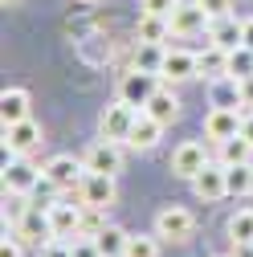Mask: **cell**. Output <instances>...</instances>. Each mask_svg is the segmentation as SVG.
I'll return each mask as SVG.
<instances>
[{"label":"cell","mask_w":253,"mask_h":257,"mask_svg":"<svg viewBox=\"0 0 253 257\" xmlns=\"http://www.w3.org/2000/svg\"><path fill=\"white\" fill-rule=\"evenodd\" d=\"M135 118H139V106L114 98V102L98 114V135H102V139H114V143H126V135H131Z\"/></svg>","instance_id":"1"},{"label":"cell","mask_w":253,"mask_h":257,"mask_svg":"<svg viewBox=\"0 0 253 257\" xmlns=\"http://www.w3.org/2000/svg\"><path fill=\"white\" fill-rule=\"evenodd\" d=\"M41 172H45V184H49L53 192H74V188H82V180H86V164H78L74 155H53Z\"/></svg>","instance_id":"2"},{"label":"cell","mask_w":253,"mask_h":257,"mask_svg":"<svg viewBox=\"0 0 253 257\" xmlns=\"http://www.w3.org/2000/svg\"><path fill=\"white\" fill-rule=\"evenodd\" d=\"M160 90V74H147V70H126L118 78V98L122 102H131V106H147L151 102V94Z\"/></svg>","instance_id":"3"},{"label":"cell","mask_w":253,"mask_h":257,"mask_svg":"<svg viewBox=\"0 0 253 257\" xmlns=\"http://www.w3.org/2000/svg\"><path fill=\"white\" fill-rule=\"evenodd\" d=\"M17 241L21 245H45L53 241V224H49V204H29L25 216L17 220Z\"/></svg>","instance_id":"4"},{"label":"cell","mask_w":253,"mask_h":257,"mask_svg":"<svg viewBox=\"0 0 253 257\" xmlns=\"http://www.w3.org/2000/svg\"><path fill=\"white\" fill-rule=\"evenodd\" d=\"M82 164H86V172L118 176V172H122V147H118L114 139H98V143H90V147H86Z\"/></svg>","instance_id":"5"},{"label":"cell","mask_w":253,"mask_h":257,"mask_svg":"<svg viewBox=\"0 0 253 257\" xmlns=\"http://www.w3.org/2000/svg\"><path fill=\"white\" fill-rule=\"evenodd\" d=\"M192 229H196L192 212L180 208V204H168V208H160V216H155V237H164V241H188Z\"/></svg>","instance_id":"6"},{"label":"cell","mask_w":253,"mask_h":257,"mask_svg":"<svg viewBox=\"0 0 253 257\" xmlns=\"http://www.w3.org/2000/svg\"><path fill=\"white\" fill-rule=\"evenodd\" d=\"M212 21H208V13L196 5V0H180V5L172 9V17H168V29H172V37H196V33H204Z\"/></svg>","instance_id":"7"},{"label":"cell","mask_w":253,"mask_h":257,"mask_svg":"<svg viewBox=\"0 0 253 257\" xmlns=\"http://www.w3.org/2000/svg\"><path fill=\"white\" fill-rule=\"evenodd\" d=\"M82 204H66V200H53L49 204V224H53V237L57 241H78L82 237Z\"/></svg>","instance_id":"8"},{"label":"cell","mask_w":253,"mask_h":257,"mask_svg":"<svg viewBox=\"0 0 253 257\" xmlns=\"http://www.w3.org/2000/svg\"><path fill=\"white\" fill-rule=\"evenodd\" d=\"M41 180H45V172H37L25 155H13L5 164V192H13V196H29Z\"/></svg>","instance_id":"9"},{"label":"cell","mask_w":253,"mask_h":257,"mask_svg":"<svg viewBox=\"0 0 253 257\" xmlns=\"http://www.w3.org/2000/svg\"><path fill=\"white\" fill-rule=\"evenodd\" d=\"M208 164L212 159L204 155V143H196V139H188L172 151V176H180V180H196Z\"/></svg>","instance_id":"10"},{"label":"cell","mask_w":253,"mask_h":257,"mask_svg":"<svg viewBox=\"0 0 253 257\" xmlns=\"http://www.w3.org/2000/svg\"><path fill=\"white\" fill-rule=\"evenodd\" d=\"M78 196H82V208H110L114 196H118V188H114V176H98V172H86L82 188H78Z\"/></svg>","instance_id":"11"},{"label":"cell","mask_w":253,"mask_h":257,"mask_svg":"<svg viewBox=\"0 0 253 257\" xmlns=\"http://www.w3.org/2000/svg\"><path fill=\"white\" fill-rule=\"evenodd\" d=\"M241 126H245V118L237 114V106H212L208 118H204V135L212 143H225V139L241 135Z\"/></svg>","instance_id":"12"},{"label":"cell","mask_w":253,"mask_h":257,"mask_svg":"<svg viewBox=\"0 0 253 257\" xmlns=\"http://www.w3.org/2000/svg\"><path fill=\"white\" fill-rule=\"evenodd\" d=\"M192 188H196V196H200L204 204L229 196V168H225V164H208V168L192 180Z\"/></svg>","instance_id":"13"},{"label":"cell","mask_w":253,"mask_h":257,"mask_svg":"<svg viewBox=\"0 0 253 257\" xmlns=\"http://www.w3.org/2000/svg\"><path fill=\"white\" fill-rule=\"evenodd\" d=\"M37 143H41V126H37L33 118L5 126V151H9V155H29Z\"/></svg>","instance_id":"14"},{"label":"cell","mask_w":253,"mask_h":257,"mask_svg":"<svg viewBox=\"0 0 253 257\" xmlns=\"http://www.w3.org/2000/svg\"><path fill=\"white\" fill-rule=\"evenodd\" d=\"M160 78H168V82L200 78V70H196V53H188V49H168V53H164V66H160Z\"/></svg>","instance_id":"15"},{"label":"cell","mask_w":253,"mask_h":257,"mask_svg":"<svg viewBox=\"0 0 253 257\" xmlns=\"http://www.w3.org/2000/svg\"><path fill=\"white\" fill-rule=\"evenodd\" d=\"M241 41H245V21L220 17V21H212V25H208V45H216V49L233 53V49H237Z\"/></svg>","instance_id":"16"},{"label":"cell","mask_w":253,"mask_h":257,"mask_svg":"<svg viewBox=\"0 0 253 257\" xmlns=\"http://www.w3.org/2000/svg\"><path fill=\"white\" fill-rule=\"evenodd\" d=\"M160 131H164V122H155L147 110H139V118H135V126H131V135H126V147L151 151L155 143H160Z\"/></svg>","instance_id":"17"},{"label":"cell","mask_w":253,"mask_h":257,"mask_svg":"<svg viewBox=\"0 0 253 257\" xmlns=\"http://www.w3.org/2000/svg\"><path fill=\"white\" fill-rule=\"evenodd\" d=\"M25 118H29V90H21V86L5 90L0 94V122L13 126V122H25Z\"/></svg>","instance_id":"18"},{"label":"cell","mask_w":253,"mask_h":257,"mask_svg":"<svg viewBox=\"0 0 253 257\" xmlns=\"http://www.w3.org/2000/svg\"><path fill=\"white\" fill-rule=\"evenodd\" d=\"M143 110H147L155 122H164V126H168V122H176V118H180V98H176L172 90H164V86H160V90L151 94V102H147Z\"/></svg>","instance_id":"19"},{"label":"cell","mask_w":253,"mask_h":257,"mask_svg":"<svg viewBox=\"0 0 253 257\" xmlns=\"http://www.w3.org/2000/svg\"><path fill=\"white\" fill-rule=\"evenodd\" d=\"M126 241H131V233L118 229V224H106L102 233H94V245H98L102 257H122L126 253Z\"/></svg>","instance_id":"20"},{"label":"cell","mask_w":253,"mask_h":257,"mask_svg":"<svg viewBox=\"0 0 253 257\" xmlns=\"http://www.w3.org/2000/svg\"><path fill=\"white\" fill-rule=\"evenodd\" d=\"M196 70H200V78H229V53L208 45L204 53H196Z\"/></svg>","instance_id":"21"},{"label":"cell","mask_w":253,"mask_h":257,"mask_svg":"<svg viewBox=\"0 0 253 257\" xmlns=\"http://www.w3.org/2000/svg\"><path fill=\"white\" fill-rule=\"evenodd\" d=\"M168 37H172L168 17H151V13L139 17V25H135V41H155V45H164Z\"/></svg>","instance_id":"22"},{"label":"cell","mask_w":253,"mask_h":257,"mask_svg":"<svg viewBox=\"0 0 253 257\" xmlns=\"http://www.w3.org/2000/svg\"><path fill=\"white\" fill-rule=\"evenodd\" d=\"M164 45H155V41H135V66L131 70H147V74H160L164 66Z\"/></svg>","instance_id":"23"},{"label":"cell","mask_w":253,"mask_h":257,"mask_svg":"<svg viewBox=\"0 0 253 257\" xmlns=\"http://www.w3.org/2000/svg\"><path fill=\"white\" fill-rule=\"evenodd\" d=\"M249 155H253V143H249L245 135H233V139L220 143V164H225V168H233V164H249Z\"/></svg>","instance_id":"24"},{"label":"cell","mask_w":253,"mask_h":257,"mask_svg":"<svg viewBox=\"0 0 253 257\" xmlns=\"http://www.w3.org/2000/svg\"><path fill=\"white\" fill-rule=\"evenodd\" d=\"M229 241L233 245H249L253 241V208H237L229 216Z\"/></svg>","instance_id":"25"},{"label":"cell","mask_w":253,"mask_h":257,"mask_svg":"<svg viewBox=\"0 0 253 257\" xmlns=\"http://www.w3.org/2000/svg\"><path fill=\"white\" fill-rule=\"evenodd\" d=\"M229 78H237V82L253 78V49H249V45H237V49L229 53Z\"/></svg>","instance_id":"26"},{"label":"cell","mask_w":253,"mask_h":257,"mask_svg":"<svg viewBox=\"0 0 253 257\" xmlns=\"http://www.w3.org/2000/svg\"><path fill=\"white\" fill-rule=\"evenodd\" d=\"M253 192V164H233L229 168V196H245Z\"/></svg>","instance_id":"27"},{"label":"cell","mask_w":253,"mask_h":257,"mask_svg":"<svg viewBox=\"0 0 253 257\" xmlns=\"http://www.w3.org/2000/svg\"><path fill=\"white\" fill-rule=\"evenodd\" d=\"M122 257H160V237H131Z\"/></svg>","instance_id":"28"},{"label":"cell","mask_w":253,"mask_h":257,"mask_svg":"<svg viewBox=\"0 0 253 257\" xmlns=\"http://www.w3.org/2000/svg\"><path fill=\"white\" fill-rule=\"evenodd\" d=\"M196 5L208 13V21H220V17H229V9H233V0H196Z\"/></svg>","instance_id":"29"},{"label":"cell","mask_w":253,"mask_h":257,"mask_svg":"<svg viewBox=\"0 0 253 257\" xmlns=\"http://www.w3.org/2000/svg\"><path fill=\"white\" fill-rule=\"evenodd\" d=\"M180 5V0H143V13H151V17H172V9Z\"/></svg>","instance_id":"30"},{"label":"cell","mask_w":253,"mask_h":257,"mask_svg":"<svg viewBox=\"0 0 253 257\" xmlns=\"http://www.w3.org/2000/svg\"><path fill=\"white\" fill-rule=\"evenodd\" d=\"M41 257H74V245L53 237V241H45V245H41Z\"/></svg>","instance_id":"31"},{"label":"cell","mask_w":253,"mask_h":257,"mask_svg":"<svg viewBox=\"0 0 253 257\" xmlns=\"http://www.w3.org/2000/svg\"><path fill=\"white\" fill-rule=\"evenodd\" d=\"M70 245H74V257H102L98 245H94V237H78V241H70Z\"/></svg>","instance_id":"32"},{"label":"cell","mask_w":253,"mask_h":257,"mask_svg":"<svg viewBox=\"0 0 253 257\" xmlns=\"http://www.w3.org/2000/svg\"><path fill=\"white\" fill-rule=\"evenodd\" d=\"M0 257H21V241H17V237H5V245H0Z\"/></svg>","instance_id":"33"},{"label":"cell","mask_w":253,"mask_h":257,"mask_svg":"<svg viewBox=\"0 0 253 257\" xmlns=\"http://www.w3.org/2000/svg\"><path fill=\"white\" fill-rule=\"evenodd\" d=\"M241 106H249V110H253V78H245V82H241Z\"/></svg>","instance_id":"34"},{"label":"cell","mask_w":253,"mask_h":257,"mask_svg":"<svg viewBox=\"0 0 253 257\" xmlns=\"http://www.w3.org/2000/svg\"><path fill=\"white\" fill-rule=\"evenodd\" d=\"M233 257H253V241L249 245H233Z\"/></svg>","instance_id":"35"},{"label":"cell","mask_w":253,"mask_h":257,"mask_svg":"<svg viewBox=\"0 0 253 257\" xmlns=\"http://www.w3.org/2000/svg\"><path fill=\"white\" fill-rule=\"evenodd\" d=\"M241 135H245V139L253 143V110H249V118H245V126H241Z\"/></svg>","instance_id":"36"},{"label":"cell","mask_w":253,"mask_h":257,"mask_svg":"<svg viewBox=\"0 0 253 257\" xmlns=\"http://www.w3.org/2000/svg\"><path fill=\"white\" fill-rule=\"evenodd\" d=\"M241 45H249V49H253V17L245 21V41H241Z\"/></svg>","instance_id":"37"},{"label":"cell","mask_w":253,"mask_h":257,"mask_svg":"<svg viewBox=\"0 0 253 257\" xmlns=\"http://www.w3.org/2000/svg\"><path fill=\"white\" fill-rule=\"evenodd\" d=\"M0 5H5V9H17V5H21V0H0Z\"/></svg>","instance_id":"38"},{"label":"cell","mask_w":253,"mask_h":257,"mask_svg":"<svg viewBox=\"0 0 253 257\" xmlns=\"http://www.w3.org/2000/svg\"><path fill=\"white\" fill-rule=\"evenodd\" d=\"M86 5H94V0H86Z\"/></svg>","instance_id":"39"}]
</instances>
